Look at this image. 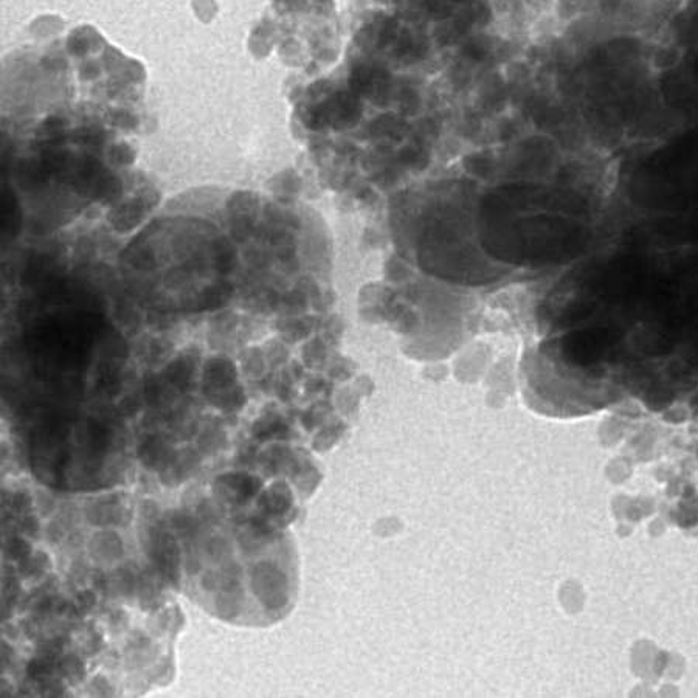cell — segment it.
<instances>
[{
    "label": "cell",
    "mask_w": 698,
    "mask_h": 698,
    "mask_svg": "<svg viewBox=\"0 0 698 698\" xmlns=\"http://www.w3.org/2000/svg\"><path fill=\"white\" fill-rule=\"evenodd\" d=\"M139 454L142 457L144 466H148L151 469L168 467L174 461L173 453L168 449V445L160 442L159 440L146 441L142 445Z\"/></svg>",
    "instance_id": "obj_3"
},
{
    "label": "cell",
    "mask_w": 698,
    "mask_h": 698,
    "mask_svg": "<svg viewBox=\"0 0 698 698\" xmlns=\"http://www.w3.org/2000/svg\"><path fill=\"white\" fill-rule=\"evenodd\" d=\"M113 585H115V588L123 596H131L135 588L134 574L129 570H123V568H121V570H118L117 574L113 576Z\"/></svg>",
    "instance_id": "obj_9"
},
{
    "label": "cell",
    "mask_w": 698,
    "mask_h": 698,
    "mask_svg": "<svg viewBox=\"0 0 698 698\" xmlns=\"http://www.w3.org/2000/svg\"><path fill=\"white\" fill-rule=\"evenodd\" d=\"M91 551L96 560L110 562L123 554V543L115 532H98L92 539Z\"/></svg>",
    "instance_id": "obj_2"
},
{
    "label": "cell",
    "mask_w": 698,
    "mask_h": 698,
    "mask_svg": "<svg viewBox=\"0 0 698 698\" xmlns=\"http://www.w3.org/2000/svg\"><path fill=\"white\" fill-rule=\"evenodd\" d=\"M583 0H557V13L559 18L568 21L573 19L576 14L580 11Z\"/></svg>",
    "instance_id": "obj_11"
},
{
    "label": "cell",
    "mask_w": 698,
    "mask_h": 698,
    "mask_svg": "<svg viewBox=\"0 0 698 698\" xmlns=\"http://www.w3.org/2000/svg\"><path fill=\"white\" fill-rule=\"evenodd\" d=\"M217 612L222 618H233L239 612V600L233 591H227V595H222L217 599Z\"/></svg>",
    "instance_id": "obj_8"
},
{
    "label": "cell",
    "mask_w": 698,
    "mask_h": 698,
    "mask_svg": "<svg viewBox=\"0 0 698 698\" xmlns=\"http://www.w3.org/2000/svg\"><path fill=\"white\" fill-rule=\"evenodd\" d=\"M78 600L81 604H83V607L88 608L95 604V596H93V593H91V591H84V593H81L78 596Z\"/></svg>",
    "instance_id": "obj_17"
},
{
    "label": "cell",
    "mask_w": 698,
    "mask_h": 698,
    "mask_svg": "<svg viewBox=\"0 0 698 698\" xmlns=\"http://www.w3.org/2000/svg\"><path fill=\"white\" fill-rule=\"evenodd\" d=\"M216 267L221 272H229L234 265V250L229 242H222L221 247L216 250Z\"/></svg>",
    "instance_id": "obj_10"
},
{
    "label": "cell",
    "mask_w": 698,
    "mask_h": 698,
    "mask_svg": "<svg viewBox=\"0 0 698 698\" xmlns=\"http://www.w3.org/2000/svg\"><path fill=\"white\" fill-rule=\"evenodd\" d=\"M251 588L263 604L275 608L284 602L286 579L270 563H259L253 570Z\"/></svg>",
    "instance_id": "obj_1"
},
{
    "label": "cell",
    "mask_w": 698,
    "mask_h": 698,
    "mask_svg": "<svg viewBox=\"0 0 698 698\" xmlns=\"http://www.w3.org/2000/svg\"><path fill=\"white\" fill-rule=\"evenodd\" d=\"M221 286H222V284H221ZM221 286L211 287V289H208V290L205 292V297L202 298V302L207 303V304H205L207 307H216V306H219V304L222 303V299H224L225 297H229L230 292H229V294H227V292H225V287H221Z\"/></svg>",
    "instance_id": "obj_13"
},
{
    "label": "cell",
    "mask_w": 698,
    "mask_h": 698,
    "mask_svg": "<svg viewBox=\"0 0 698 698\" xmlns=\"http://www.w3.org/2000/svg\"><path fill=\"white\" fill-rule=\"evenodd\" d=\"M681 59V50L675 45H660L652 55V66L656 70H669Z\"/></svg>",
    "instance_id": "obj_6"
},
{
    "label": "cell",
    "mask_w": 698,
    "mask_h": 698,
    "mask_svg": "<svg viewBox=\"0 0 698 698\" xmlns=\"http://www.w3.org/2000/svg\"><path fill=\"white\" fill-rule=\"evenodd\" d=\"M624 0H600V8L607 14H614L622 6Z\"/></svg>",
    "instance_id": "obj_16"
},
{
    "label": "cell",
    "mask_w": 698,
    "mask_h": 698,
    "mask_svg": "<svg viewBox=\"0 0 698 698\" xmlns=\"http://www.w3.org/2000/svg\"><path fill=\"white\" fill-rule=\"evenodd\" d=\"M61 668L64 669V673L71 680H79V678H83L84 675V668H83V664H81V661L78 658H75V656H67L66 660L62 661L61 664Z\"/></svg>",
    "instance_id": "obj_12"
},
{
    "label": "cell",
    "mask_w": 698,
    "mask_h": 698,
    "mask_svg": "<svg viewBox=\"0 0 698 698\" xmlns=\"http://www.w3.org/2000/svg\"><path fill=\"white\" fill-rule=\"evenodd\" d=\"M142 219V205L140 202H127L117 210V219L113 221V227L123 224L125 230H129L131 227L137 225Z\"/></svg>",
    "instance_id": "obj_7"
},
{
    "label": "cell",
    "mask_w": 698,
    "mask_h": 698,
    "mask_svg": "<svg viewBox=\"0 0 698 698\" xmlns=\"http://www.w3.org/2000/svg\"><path fill=\"white\" fill-rule=\"evenodd\" d=\"M205 377L210 380L211 387H224L234 379V368L230 362L216 359L207 367Z\"/></svg>",
    "instance_id": "obj_5"
},
{
    "label": "cell",
    "mask_w": 698,
    "mask_h": 698,
    "mask_svg": "<svg viewBox=\"0 0 698 698\" xmlns=\"http://www.w3.org/2000/svg\"><path fill=\"white\" fill-rule=\"evenodd\" d=\"M23 530H25V531H30L31 530L33 532H36L38 523L35 522V518H30V520H25V525H23Z\"/></svg>",
    "instance_id": "obj_18"
},
{
    "label": "cell",
    "mask_w": 698,
    "mask_h": 698,
    "mask_svg": "<svg viewBox=\"0 0 698 698\" xmlns=\"http://www.w3.org/2000/svg\"><path fill=\"white\" fill-rule=\"evenodd\" d=\"M88 520L95 525L118 523L121 520V508L115 500L100 501L88 509Z\"/></svg>",
    "instance_id": "obj_4"
},
{
    "label": "cell",
    "mask_w": 698,
    "mask_h": 698,
    "mask_svg": "<svg viewBox=\"0 0 698 698\" xmlns=\"http://www.w3.org/2000/svg\"><path fill=\"white\" fill-rule=\"evenodd\" d=\"M227 547L229 545H227L222 539H214L213 542L210 543V554L213 557L221 559V557L227 556V551H229V548Z\"/></svg>",
    "instance_id": "obj_15"
},
{
    "label": "cell",
    "mask_w": 698,
    "mask_h": 698,
    "mask_svg": "<svg viewBox=\"0 0 698 698\" xmlns=\"http://www.w3.org/2000/svg\"><path fill=\"white\" fill-rule=\"evenodd\" d=\"M8 553H10L13 557H25L30 553V548L23 540L13 539L10 543H8Z\"/></svg>",
    "instance_id": "obj_14"
}]
</instances>
